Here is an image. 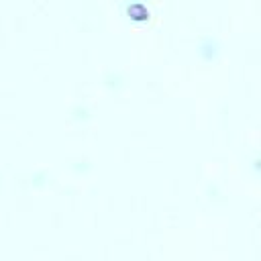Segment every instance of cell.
I'll list each match as a JSON object with an SVG mask.
<instances>
[{"mask_svg":"<svg viewBox=\"0 0 261 261\" xmlns=\"http://www.w3.org/2000/svg\"><path fill=\"white\" fill-rule=\"evenodd\" d=\"M196 51H198V57L202 63L216 65L220 61V55H222V43L212 35H204V37H200Z\"/></svg>","mask_w":261,"mask_h":261,"instance_id":"6da1fadb","label":"cell"},{"mask_svg":"<svg viewBox=\"0 0 261 261\" xmlns=\"http://www.w3.org/2000/svg\"><path fill=\"white\" fill-rule=\"evenodd\" d=\"M102 86L106 88L108 94L118 96V94L128 86V82H126V75L120 73V71H106V73L102 75Z\"/></svg>","mask_w":261,"mask_h":261,"instance_id":"7a4b0ae2","label":"cell"},{"mask_svg":"<svg viewBox=\"0 0 261 261\" xmlns=\"http://www.w3.org/2000/svg\"><path fill=\"white\" fill-rule=\"evenodd\" d=\"M67 114H69V120L71 122H77V124H86V122H90L94 118V110L88 104H84V102L71 104L69 110H67Z\"/></svg>","mask_w":261,"mask_h":261,"instance_id":"3957f363","label":"cell"},{"mask_svg":"<svg viewBox=\"0 0 261 261\" xmlns=\"http://www.w3.org/2000/svg\"><path fill=\"white\" fill-rule=\"evenodd\" d=\"M67 167H69V171L73 173V175H90L92 173V169H94V163L88 159V157H77V159H69V163H67Z\"/></svg>","mask_w":261,"mask_h":261,"instance_id":"277c9868","label":"cell"},{"mask_svg":"<svg viewBox=\"0 0 261 261\" xmlns=\"http://www.w3.org/2000/svg\"><path fill=\"white\" fill-rule=\"evenodd\" d=\"M51 181V173L47 169H37L29 175V186L35 188V190H45Z\"/></svg>","mask_w":261,"mask_h":261,"instance_id":"5b68a950","label":"cell"}]
</instances>
